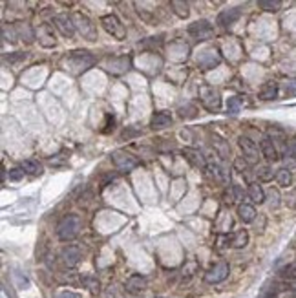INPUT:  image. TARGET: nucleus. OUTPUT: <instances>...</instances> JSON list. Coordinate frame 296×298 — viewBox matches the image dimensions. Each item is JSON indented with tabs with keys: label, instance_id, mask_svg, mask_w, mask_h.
Returning <instances> with one entry per match:
<instances>
[{
	"label": "nucleus",
	"instance_id": "f257e3e1",
	"mask_svg": "<svg viewBox=\"0 0 296 298\" xmlns=\"http://www.w3.org/2000/svg\"><path fill=\"white\" fill-rule=\"evenodd\" d=\"M81 231V220L75 214H68L61 220V224L57 225V236L62 242H70L73 240Z\"/></svg>",
	"mask_w": 296,
	"mask_h": 298
},
{
	"label": "nucleus",
	"instance_id": "f03ea898",
	"mask_svg": "<svg viewBox=\"0 0 296 298\" xmlns=\"http://www.w3.org/2000/svg\"><path fill=\"white\" fill-rule=\"evenodd\" d=\"M199 97H201V103H203V106H205L207 110H210V112H218V110H220L221 97L212 86L203 84V86L199 88Z\"/></svg>",
	"mask_w": 296,
	"mask_h": 298
},
{
	"label": "nucleus",
	"instance_id": "7ed1b4c3",
	"mask_svg": "<svg viewBox=\"0 0 296 298\" xmlns=\"http://www.w3.org/2000/svg\"><path fill=\"white\" fill-rule=\"evenodd\" d=\"M101 24L104 26V30H106L112 37L119 38V40H122V38L126 37V30H124V26H122L121 20H119L115 15L101 17Z\"/></svg>",
	"mask_w": 296,
	"mask_h": 298
},
{
	"label": "nucleus",
	"instance_id": "20e7f679",
	"mask_svg": "<svg viewBox=\"0 0 296 298\" xmlns=\"http://www.w3.org/2000/svg\"><path fill=\"white\" fill-rule=\"evenodd\" d=\"M70 62L73 64L77 72H84V70H88L90 66H93V55L90 52H83V50H77V52H71L70 53Z\"/></svg>",
	"mask_w": 296,
	"mask_h": 298
},
{
	"label": "nucleus",
	"instance_id": "39448f33",
	"mask_svg": "<svg viewBox=\"0 0 296 298\" xmlns=\"http://www.w3.org/2000/svg\"><path fill=\"white\" fill-rule=\"evenodd\" d=\"M227 276H228V263L227 261H220V263H216L214 267L209 269V273L205 275V280L209 283H220V282H223Z\"/></svg>",
	"mask_w": 296,
	"mask_h": 298
},
{
	"label": "nucleus",
	"instance_id": "423d86ee",
	"mask_svg": "<svg viewBox=\"0 0 296 298\" xmlns=\"http://www.w3.org/2000/svg\"><path fill=\"white\" fill-rule=\"evenodd\" d=\"M112 159H114V163L115 167L119 168L121 172H130V170H134L137 165V159H134L132 156H128V154H124V152H114L112 154Z\"/></svg>",
	"mask_w": 296,
	"mask_h": 298
},
{
	"label": "nucleus",
	"instance_id": "0eeeda50",
	"mask_svg": "<svg viewBox=\"0 0 296 298\" xmlns=\"http://www.w3.org/2000/svg\"><path fill=\"white\" fill-rule=\"evenodd\" d=\"M189 33L192 37L199 38V40L210 38L212 37V26H210V22H207V20H197V22L190 24Z\"/></svg>",
	"mask_w": 296,
	"mask_h": 298
},
{
	"label": "nucleus",
	"instance_id": "6e6552de",
	"mask_svg": "<svg viewBox=\"0 0 296 298\" xmlns=\"http://www.w3.org/2000/svg\"><path fill=\"white\" fill-rule=\"evenodd\" d=\"M53 24L57 26V30L61 31L64 37H73V33H75V24H73V20H71L68 15H64V13L55 15Z\"/></svg>",
	"mask_w": 296,
	"mask_h": 298
},
{
	"label": "nucleus",
	"instance_id": "1a4fd4ad",
	"mask_svg": "<svg viewBox=\"0 0 296 298\" xmlns=\"http://www.w3.org/2000/svg\"><path fill=\"white\" fill-rule=\"evenodd\" d=\"M61 260L68 265V267H75L77 261L81 260V249L77 245H68L62 249L61 253Z\"/></svg>",
	"mask_w": 296,
	"mask_h": 298
},
{
	"label": "nucleus",
	"instance_id": "9d476101",
	"mask_svg": "<svg viewBox=\"0 0 296 298\" xmlns=\"http://www.w3.org/2000/svg\"><path fill=\"white\" fill-rule=\"evenodd\" d=\"M240 149L243 150V156L247 157L251 163L254 161H258V147H256V143L251 141L249 137H240Z\"/></svg>",
	"mask_w": 296,
	"mask_h": 298
},
{
	"label": "nucleus",
	"instance_id": "9b49d317",
	"mask_svg": "<svg viewBox=\"0 0 296 298\" xmlns=\"http://www.w3.org/2000/svg\"><path fill=\"white\" fill-rule=\"evenodd\" d=\"M240 15H242V9L240 8L225 9V11H221L220 17H218V24L223 26V28H228V26H232V24L240 19Z\"/></svg>",
	"mask_w": 296,
	"mask_h": 298
},
{
	"label": "nucleus",
	"instance_id": "f8f14e48",
	"mask_svg": "<svg viewBox=\"0 0 296 298\" xmlns=\"http://www.w3.org/2000/svg\"><path fill=\"white\" fill-rule=\"evenodd\" d=\"M146 285H148V282H146L144 276L134 275V276H130L128 282H126V291L132 293V295H137V293H141V291L146 289Z\"/></svg>",
	"mask_w": 296,
	"mask_h": 298
},
{
	"label": "nucleus",
	"instance_id": "ddd939ff",
	"mask_svg": "<svg viewBox=\"0 0 296 298\" xmlns=\"http://www.w3.org/2000/svg\"><path fill=\"white\" fill-rule=\"evenodd\" d=\"M276 97H278V84L274 81L265 82V84L261 86V90H260V99H261V101H273Z\"/></svg>",
	"mask_w": 296,
	"mask_h": 298
},
{
	"label": "nucleus",
	"instance_id": "4468645a",
	"mask_svg": "<svg viewBox=\"0 0 296 298\" xmlns=\"http://www.w3.org/2000/svg\"><path fill=\"white\" fill-rule=\"evenodd\" d=\"M172 123V115L168 112H157L154 113L152 121H150V127L154 128V130H161V128L168 127Z\"/></svg>",
	"mask_w": 296,
	"mask_h": 298
},
{
	"label": "nucleus",
	"instance_id": "2eb2a0df",
	"mask_svg": "<svg viewBox=\"0 0 296 298\" xmlns=\"http://www.w3.org/2000/svg\"><path fill=\"white\" fill-rule=\"evenodd\" d=\"M183 154H185V157H187V159H189L190 163L194 165L196 168H205V167H207L205 157H203V154H201V152L192 150V149H185V150H183Z\"/></svg>",
	"mask_w": 296,
	"mask_h": 298
},
{
	"label": "nucleus",
	"instance_id": "dca6fc26",
	"mask_svg": "<svg viewBox=\"0 0 296 298\" xmlns=\"http://www.w3.org/2000/svg\"><path fill=\"white\" fill-rule=\"evenodd\" d=\"M261 154H263V157H265L267 161H276L278 159V152H276V147H274L273 139L265 137L261 141Z\"/></svg>",
	"mask_w": 296,
	"mask_h": 298
},
{
	"label": "nucleus",
	"instance_id": "f3484780",
	"mask_svg": "<svg viewBox=\"0 0 296 298\" xmlns=\"http://www.w3.org/2000/svg\"><path fill=\"white\" fill-rule=\"evenodd\" d=\"M75 20H77L79 24H81L79 28H81V31H83V37L90 38V40H93V38H95V28L91 26L90 20H88L86 17H83V15H77V17H75Z\"/></svg>",
	"mask_w": 296,
	"mask_h": 298
},
{
	"label": "nucleus",
	"instance_id": "a211bd4d",
	"mask_svg": "<svg viewBox=\"0 0 296 298\" xmlns=\"http://www.w3.org/2000/svg\"><path fill=\"white\" fill-rule=\"evenodd\" d=\"M238 216H240V220H242V222H245V224H251V222H254L256 210H254V207H252V205L242 203V205L238 207Z\"/></svg>",
	"mask_w": 296,
	"mask_h": 298
},
{
	"label": "nucleus",
	"instance_id": "6ab92c4d",
	"mask_svg": "<svg viewBox=\"0 0 296 298\" xmlns=\"http://www.w3.org/2000/svg\"><path fill=\"white\" fill-rule=\"evenodd\" d=\"M199 62V68H203V70H209V68H214L220 64V57L216 55V53H205L201 59L197 60Z\"/></svg>",
	"mask_w": 296,
	"mask_h": 298
},
{
	"label": "nucleus",
	"instance_id": "aec40b11",
	"mask_svg": "<svg viewBox=\"0 0 296 298\" xmlns=\"http://www.w3.org/2000/svg\"><path fill=\"white\" fill-rule=\"evenodd\" d=\"M249 198H251L254 203H263L265 202V192H263V188L258 185V183H252L251 186H249Z\"/></svg>",
	"mask_w": 296,
	"mask_h": 298
},
{
	"label": "nucleus",
	"instance_id": "412c9836",
	"mask_svg": "<svg viewBox=\"0 0 296 298\" xmlns=\"http://www.w3.org/2000/svg\"><path fill=\"white\" fill-rule=\"evenodd\" d=\"M20 168H22L24 172H28V174H33V176H40V174H42V167H40V163H38V161H33V159H26V161H22Z\"/></svg>",
	"mask_w": 296,
	"mask_h": 298
},
{
	"label": "nucleus",
	"instance_id": "4be33fe9",
	"mask_svg": "<svg viewBox=\"0 0 296 298\" xmlns=\"http://www.w3.org/2000/svg\"><path fill=\"white\" fill-rule=\"evenodd\" d=\"M247 242H249V234H247V231H238L234 236H232L230 245L236 247V249H242V247L247 245Z\"/></svg>",
	"mask_w": 296,
	"mask_h": 298
},
{
	"label": "nucleus",
	"instance_id": "5701e85b",
	"mask_svg": "<svg viewBox=\"0 0 296 298\" xmlns=\"http://www.w3.org/2000/svg\"><path fill=\"white\" fill-rule=\"evenodd\" d=\"M243 105V97H230L227 101V112L228 115H236V113L240 112V108H242Z\"/></svg>",
	"mask_w": 296,
	"mask_h": 298
},
{
	"label": "nucleus",
	"instance_id": "b1692460",
	"mask_svg": "<svg viewBox=\"0 0 296 298\" xmlns=\"http://www.w3.org/2000/svg\"><path fill=\"white\" fill-rule=\"evenodd\" d=\"M276 181H278L280 186H289L293 183V174H291V170H287V168L278 170L276 172Z\"/></svg>",
	"mask_w": 296,
	"mask_h": 298
},
{
	"label": "nucleus",
	"instance_id": "393cba45",
	"mask_svg": "<svg viewBox=\"0 0 296 298\" xmlns=\"http://www.w3.org/2000/svg\"><path fill=\"white\" fill-rule=\"evenodd\" d=\"M209 176H210L214 181H218V183H223V181L227 179V176L223 174V170H221L218 165H210V167H209Z\"/></svg>",
	"mask_w": 296,
	"mask_h": 298
},
{
	"label": "nucleus",
	"instance_id": "a878e982",
	"mask_svg": "<svg viewBox=\"0 0 296 298\" xmlns=\"http://www.w3.org/2000/svg\"><path fill=\"white\" fill-rule=\"evenodd\" d=\"M212 141H214V147L220 150V154H221L223 157H227L228 154H230V149H228V145H227L225 141H223V139H220L218 135H214Z\"/></svg>",
	"mask_w": 296,
	"mask_h": 298
},
{
	"label": "nucleus",
	"instance_id": "bb28decb",
	"mask_svg": "<svg viewBox=\"0 0 296 298\" xmlns=\"http://www.w3.org/2000/svg\"><path fill=\"white\" fill-rule=\"evenodd\" d=\"M172 8H174L175 13L179 17H183V19L189 17V4H187V2H177V0H174V2H172Z\"/></svg>",
	"mask_w": 296,
	"mask_h": 298
},
{
	"label": "nucleus",
	"instance_id": "cd10ccee",
	"mask_svg": "<svg viewBox=\"0 0 296 298\" xmlns=\"http://www.w3.org/2000/svg\"><path fill=\"white\" fill-rule=\"evenodd\" d=\"M81 282L86 285V289L93 291V293L99 289V280H97V278H93V276H90V275L83 276V280H81Z\"/></svg>",
	"mask_w": 296,
	"mask_h": 298
},
{
	"label": "nucleus",
	"instance_id": "c85d7f7f",
	"mask_svg": "<svg viewBox=\"0 0 296 298\" xmlns=\"http://www.w3.org/2000/svg\"><path fill=\"white\" fill-rule=\"evenodd\" d=\"M280 2L278 0H274V2H267V0H261L260 2V8L263 9V11H278L280 9Z\"/></svg>",
	"mask_w": 296,
	"mask_h": 298
},
{
	"label": "nucleus",
	"instance_id": "c756f323",
	"mask_svg": "<svg viewBox=\"0 0 296 298\" xmlns=\"http://www.w3.org/2000/svg\"><path fill=\"white\" fill-rule=\"evenodd\" d=\"M196 113H197L196 106H192V105H187V106H181V108H179V115H181V117H194Z\"/></svg>",
	"mask_w": 296,
	"mask_h": 298
},
{
	"label": "nucleus",
	"instance_id": "7c9ffc66",
	"mask_svg": "<svg viewBox=\"0 0 296 298\" xmlns=\"http://www.w3.org/2000/svg\"><path fill=\"white\" fill-rule=\"evenodd\" d=\"M108 298H122V289L119 285H110L106 291Z\"/></svg>",
	"mask_w": 296,
	"mask_h": 298
},
{
	"label": "nucleus",
	"instance_id": "2f4dec72",
	"mask_svg": "<svg viewBox=\"0 0 296 298\" xmlns=\"http://www.w3.org/2000/svg\"><path fill=\"white\" fill-rule=\"evenodd\" d=\"M258 178L261 179V181H271V179H273V170H271L269 167H261L258 170Z\"/></svg>",
	"mask_w": 296,
	"mask_h": 298
},
{
	"label": "nucleus",
	"instance_id": "473e14b6",
	"mask_svg": "<svg viewBox=\"0 0 296 298\" xmlns=\"http://www.w3.org/2000/svg\"><path fill=\"white\" fill-rule=\"evenodd\" d=\"M22 178H24L22 168H11L9 170V181H20Z\"/></svg>",
	"mask_w": 296,
	"mask_h": 298
},
{
	"label": "nucleus",
	"instance_id": "72a5a7b5",
	"mask_svg": "<svg viewBox=\"0 0 296 298\" xmlns=\"http://www.w3.org/2000/svg\"><path fill=\"white\" fill-rule=\"evenodd\" d=\"M285 157L287 159H296V141H291L285 149Z\"/></svg>",
	"mask_w": 296,
	"mask_h": 298
},
{
	"label": "nucleus",
	"instance_id": "f704fd0d",
	"mask_svg": "<svg viewBox=\"0 0 296 298\" xmlns=\"http://www.w3.org/2000/svg\"><path fill=\"white\" fill-rule=\"evenodd\" d=\"M234 167L243 174V172H247V168H249V163H247V159H243V157H238V159L234 161Z\"/></svg>",
	"mask_w": 296,
	"mask_h": 298
},
{
	"label": "nucleus",
	"instance_id": "c9c22d12",
	"mask_svg": "<svg viewBox=\"0 0 296 298\" xmlns=\"http://www.w3.org/2000/svg\"><path fill=\"white\" fill-rule=\"evenodd\" d=\"M137 134H141V130H139V128H136V127H130V128H126V130L122 132V139L134 137V135H137Z\"/></svg>",
	"mask_w": 296,
	"mask_h": 298
},
{
	"label": "nucleus",
	"instance_id": "e433bc0d",
	"mask_svg": "<svg viewBox=\"0 0 296 298\" xmlns=\"http://www.w3.org/2000/svg\"><path fill=\"white\" fill-rule=\"evenodd\" d=\"M24 59H26V53H22V52H17V53L8 55V62H18V60H24Z\"/></svg>",
	"mask_w": 296,
	"mask_h": 298
},
{
	"label": "nucleus",
	"instance_id": "4c0bfd02",
	"mask_svg": "<svg viewBox=\"0 0 296 298\" xmlns=\"http://www.w3.org/2000/svg\"><path fill=\"white\" fill-rule=\"evenodd\" d=\"M287 205L291 209H296V190H293V192L287 196Z\"/></svg>",
	"mask_w": 296,
	"mask_h": 298
},
{
	"label": "nucleus",
	"instance_id": "58836bf2",
	"mask_svg": "<svg viewBox=\"0 0 296 298\" xmlns=\"http://www.w3.org/2000/svg\"><path fill=\"white\" fill-rule=\"evenodd\" d=\"M59 298H81L77 293H73V291H62L61 295H59Z\"/></svg>",
	"mask_w": 296,
	"mask_h": 298
},
{
	"label": "nucleus",
	"instance_id": "ea45409f",
	"mask_svg": "<svg viewBox=\"0 0 296 298\" xmlns=\"http://www.w3.org/2000/svg\"><path fill=\"white\" fill-rule=\"evenodd\" d=\"M114 115H110V113H108L106 115V127H104V130H103V132H110V128L114 127Z\"/></svg>",
	"mask_w": 296,
	"mask_h": 298
},
{
	"label": "nucleus",
	"instance_id": "a19ab883",
	"mask_svg": "<svg viewBox=\"0 0 296 298\" xmlns=\"http://www.w3.org/2000/svg\"><path fill=\"white\" fill-rule=\"evenodd\" d=\"M232 190H234V196H236V200L240 202L243 198V190H242V186H238V185H232Z\"/></svg>",
	"mask_w": 296,
	"mask_h": 298
},
{
	"label": "nucleus",
	"instance_id": "79ce46f5",
	"mask_svg": "<svg viewBox=\"0 0 296 298\" xmlns=\"http://www.w3.org/2000/svg\"><path fill=\"white\" fill-rule=\"evenodd\" d=\"M287 93H296V81L289 82L287 84Z\"/></svg>",
	"mask_w": 296,
	"mask_h": 298
},
{
	"label": "nucleus",
	"instance_id": "37998d69",
	"mask_svg": "<svg viewBox=\"0 0 296 298\" xmlns=\"http://www.w3.org/2000/svg\"><path fill=\"white\" fill-rule=\"evenodd\" d=\"M2 298H8V295H6V291L2 289Z\"/></svg>",
	"mask_w": 296,
	"mask_h": 298
}]
</instances>
